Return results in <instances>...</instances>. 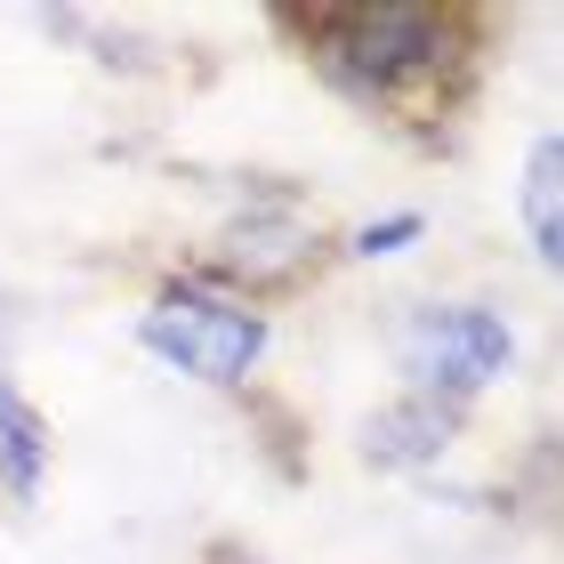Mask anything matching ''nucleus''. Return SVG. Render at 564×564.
Returning a JSON list of instances; mask_svg holds the SVG:
<instances>
[{"label": "nucleus", "mask_w": 564, "mask_h": 564, "mask_svg": "<svg viewBox=\"0 0 564 564\" xmlns=\"http://www.w3.org/2000/svg\"><path fill=\"white\" fill-rule=\"evenodd\" d=\"M517 210H524V235H532V259H541V274L564 267V138L541 130L524 153V194H517Z\"/></svg>", "instance_id": "6"}, {"label": "nucleus", "mask_w": 564, "mask_h": 564, "mask_svg": "<svg viewBox=\"0 0 564 564\" xmlns=\"http://www.w3.org/2000/svg\"><path fill=\"white\" fill-rule=\"evenodd\" d=\"M48 459H57V435H48L41 403L24 395L9 371H0V492H9L17 508H33V500H41Z\"/></svg>", "instance_id": "5"}, {"label": "nucleus", "mask_w": 564, "mask_h": 564, "mask_svg": "<svg viewBox=\"0 0 564 564\" xmlns=\"http://www.w3.org/2000/svg\"><path fill=\"white\" fill-rule=\"evenodd\" d=\"M395 364H403V395L468 420L517 371V323L484 299H427L395 330Z\"/></svg>", "instance_id": "3"}, {"label": "nucleus", "mask_w": 564, "mask_h": 564, "mask_svg": "<svg viewBox=\"0 0 564 564\" xmlns=\"http://www.w3.org/2000/svg\"><path fill=\"white\" fill-rule=\"evenodd\" d=\"M274 33H291L299 57L371 121L444 138L476 97L492 17L484 9H412V0H364V9L315 0V9H274Z\"/></svg>", "instance_id": "1"}, {"label": "nucleus", "mask_w": 564, "mask_h": 564, "mask_svg": "<svg viewBox=\"0 0 564 564\" xmlns=\"http://www.w3.org/2000/svg\"><path fill=\"white\" fill-rule=\"evenodd\" d=\"M138 347H145L162 371L235 395V388H250V371L267 364L274 315H267L250 291H218V282H202V274H177V282H162V291L145 299Z\"/></svg>", "instance_id": "2"}, {"label": "nucleus", "mask_w": 564, "mask_h": 564, "mask_svg": "<svg viewBox=\"0 0 564 564\" xmlns=\"http://www.w3.org/2000/svg\"><path fill=\"white\" fill-rule=\"evenodd\" d=\"M412 242H427V218L420 210H388V218H371V226H355L347 235V259H395V250H412Z\"/></svg>", "instance_id": "7"}, {"label": "nucleus", "mask_w": 564, "mask_h": 564, "mask_svg": "<svg viewBox=\"0 0 564 564\" xmlns=\"http://www.w3.org/2000/svg\"><path fill=\"white\" fill-rule=\"evenodd\" d=\"M452 435H459L452 412H435L420 395H395V403H379V412L355 427V444H364L371 468H435V459L452 452Z\"/></svg>", "instance_id": "4"}]
</instances>
